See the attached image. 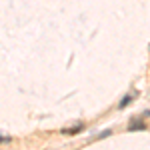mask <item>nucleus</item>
Listing matches in <instances>:
<instances>
[{
	"instance_id": "obj_1",
	"label": "nucleus",
	"mask_w": 150,
	"mask_h": 150,
	"mask_svg": "<svg viewBox=\"0 0 150 150\" xmlns=\"http://www.w3.org/2000/svg\"><path fill=\"white\" fill-rule=\"evenodd\" d=\"M146 128V124L142 122V120H132L130 124H128V130L132 132V130H144Z\"/></svg>"
},
{
	"instance_id": "obj_2",
	"label": "nucleus",
	"mask_w": 150,
	"mask_h": 150,
	"mask_svg": "<svg viewBox=\"0 0 150 150\" xmlns=\"http://www.w3.org/2000/svg\"><path fill=\"white\" fill-rule=\"evenodd\" d=\"M130 100H132V94H128L126 98H124V100H122V102H120V108H124V106H126V104L130 102Z\"/></svg>"
}]
</instances>
